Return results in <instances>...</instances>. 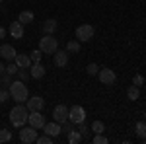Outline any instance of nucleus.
<instances>
[{"label":"nucleus","mask_w":146,"mask_h":144,"mask_svg":"<svg viewBox=\"0 0 146 144\" xmlns=\"http://www.w3.org/2000/svg\"><path fill=\"white\" fill-rule=\"evenodd\" d=\"M29 76L35 78V80L43 78V76H45V66H43L41 62H33V64L29 66Z\"/></svg>","instance_id":"obj_12"},{"label":"nucleus","mask_w":146,"mask_h":144,"mask_svg":"<svg viewBox=\"0 0 146 144\" xmlns=\"http://www.w3.org/2000/svg\"><path fill=\"white\" fill-rule=\"evenodd\" d=\"M56 25H58L56 20H47V22L43 23V31H45L47 35H53L56 31Z\"/></svg>","instance_id":"obj_18"},{"label":"nucleus","mask_w":146,"mask_h":144,"mask_svg":"<svg viewBox=\"0 0 146 144\" xmlns=\"http://www.w3.org/2000/svg\"><path fill=\"white\" fill-rule=\"evenodd\" d=\"M18 74H20V78H22V82H25V80L29 78V72H27L25 68H20V70H18Z\"/></svg>","instance_id":"obj_35"},{"label":"nucleus","mask_w":146,"mask_h":144,"mask_svg":"<svg viewBox=\"0 0 146 144\" xmlns=\"http://www.w3.org/2000/svg\"><path fill=\"white\" fill-rule=\"evenodd\" d=\"M58 49V41H56L55 37H51V35H47L45 37H41V41H39V51L43 53V55H55V51Z\"/></svg>","instance_id":"obj_3"},{"label":"nucleus","mask_w":146,"mask_h":144,"mask_svg":"<svg viewBox=\"0 0 146 144\" xmlns=\"http://www.w3.org/2000/svg\"><path fill=\"white\" fill-rule=\"evenodd\" d=\"M41 56H43V53L41 51H31V62H41Z\"/></svg>","instance_id":"obj_28"},{"label":"nucleus","mask_w":146,"mask_h":144,"mask_svg":"<svg viewBox=\"0 0 146 144\" xmlns=\"http://www.w3.org/2000/svg\"><path fill=\"white\" fill-rule=\"evenodd\" d=\"M94 25H90V23H82V25H78L76 27V37H78L80 43H86V41H90L92 37H94Z\"/></svg>","instance_id":"obj_5"},{"label":"nucleus","mask_w":146,"mask_h":144,"mask_svg":"<svg viewBox=\"0 0 146 144\" xmlns=\"http://www.w3.org/2000/svg\"><path fill=\"white\" fill-rule=\"evenodd\" d=\"M4 35H6V31H4V27H0V39H2Z\"/></svg>","instance_id":"obj_37"},{"label":"nucleus","mask_w":146,"mask_h":144,"mask_svg":"<svg viewBox=\"0 0 146 144\" xmlns=\"http://www.w3.org/2000/svg\"><path fill=\"white\" fill-rule=\"evenodd\" d=\"M66 142L68 144H78V142H82V134H80V131H70L68 133V136H66Z\"/></svg>","instance_id":"obj_17"},{"label":"nucleus","mask_w":146,"mask_h":144,"mask_svg":"<svg viewBox=\"0 0 146 144\" xmlns=\"http://www.w3.org/2000/svg\"><path fill=\"white\" fill-rule=\"evenodd\" d=\"M68 64V53L66 51H55V66L56 68H64Z\"/></svg>","instance_id":"obj_11"},{"label":"nucleus","mask_w":146,"mask_h":144,"mask_svg":"<svg viewBox=\"0 0 146 144\" xmlns=\"http://www.w3.org/2000/svg\"><path fill=\"white\" fill-rule=\"evenodd\" d=\"M0 2H2V0H0Z\"/></svg>","instance_id":"obj_39"},{"label":"nucleus","mask_w":146,"mask_h":144,"mask_svg":"<svg viewBox=\"0 0 146 144\" xmlns=\"http://www.w3.org/2000/svg\"><path fill=\"white\" fill-rule=\"evenodd\" d=\"M0 56L6 58V60H14L16 58V49L12 45H2L0 47Z\"/></svg>","instance_id":"obj_14"},{"label":"nucleus","mask_w":146,"mask_h":144,"mask_svg":"<svg viewBox=\"0 0 146 144\" xmlns=\"http://www.w3.org/2000/svg\"><path fill=\"white\" fill-rule=\"evenodd\" d=\"M20 140L23 144H33L37 140V129H33L31 125L29 127H20Z\"/></svg>","instance_id":"obj_6"},{"label":"nucleus","mask_w":146,"mask_h":144,"mask_svg":"<svg viewBox=\"0 0 146 144\" xmlns=\"http://www.w3.org/2000/svg\"><path fill=\"white\" fill-rule=\"evenodd\" d=\"M68 121H72L74 125L86 123V109L82 105H72L68 107Z\"/></svg>","instance_id":"obj_4"},{"label":"nucleus","mask_w":146,"mask_h":144,"mask_svg":"<svg viewBox=\"0 0 146 144\" xmlns=\"http://www.w3.org/2000/svg\"><path fill=\"white\" fill-rule=\"evenodd\" d=\"M33 12H29V10H23L22 14H20V18H18V22L20 23H23V25H25V23H31L33 22Z\"/></svg>","instance_id":"obj_19"},{"label":"nucleus","mask_w":146,"mask_h":144,"mask_svg":"<svg viewBox=\"0 0 146 144\" xmlns=\"http://www.w3.org/2000/svg\"><path fill=\"white\" fill-rule=\"evenodd\" d=\"M14 60H16V64H18L20 68H29L31 66V58H29L27 55H16Z\"/></svg>","instance_id":"obj_16"},{"label":"nucleus","mask_w":146,"mask_h":144,"mask_svg":"<svg viewBox=\"0 0 146 144\" xmlns=\"http://www.w3.org/2000/svg\"><path fill=\"white\" fill-rule=\"evenodd\" d=\"M133 84H135V86H138V88H140V86H142V84H144V78L140 76V74H135V78H133Z\"/></svg>","instance_id":"obj_34"},{"label":"nucleus","mask_w":146,"mask_h":144,"mask_svg":"<svg viewBox=\"0 0 146 144\" xmlns=\"http://www.w3.org/2000/svg\"><path fill=\"white\" fill-rule=\"evenodd\" d=\"M66 51L68 53H80V41H68Z\"/></svg>","instance_id":"obj_24"},{"label":"nucleus","mask_w":146,"mask_h":144,"mask_svg":"<svg viewBox=\"0 0 146 144\" xmlns=\"http://www.w3.org/2000/svg\"><path fill=\"white\" fill-rule=\"evenodd\" d=\"M27 115H29V109L25 107V105H22V103H18L14 109L10 111V123L14 125V127H23L25 123H27Z\"/></svg>","instance_id":"obj_1"},{"label":"nucleus","mask_w":146,"mask_h":144,"mask_svg":"<svg viewBox=\"0 0 146 144\" xmlns=\"http://www.w3.org/2000/svg\"><path fill=\"white\" fill-rule=\"evenodd\" d=\"M8 90H10V98L16 101V103H23V101H27V98H29L27 86H25L23 82H12Z\"/></svg>","instance_id":"obj_2"},{"label":"nucleus","mask_w":146,"mask_h":144,"mask_svg":"<svg viewBox=\"0 0 146 144\" xmlns=\"http://www.w3.org/2000/svg\"><path fill=\"white\" fill-rule=\"evenodd\" d=\"M53 119H55L58 125H62V123L68 121V107L62 103V105H56L55 109H53Z\"/></svg>","instance_id":"obj_8"},{"label":"nucleus","mask_w":146,"mask_h":144,"mask_svg":"<svg viewBox=\"0 0 146 144\" xmlns=\"http://www.w3.org/2000/svg\"><path fill=\"white\" fill-rule=\"evenodd\" d=\"M29 111H41L43 107H45V101H43V98H39V96H33L31 100L27 98V105H25Z\"/></svg>","instance_id":"obj_10"},{"label":"nucleus","mask_w":146,"mask_h":144,"mask_svg":"<svg viewBox=\"0 0 146 144\" xmlns=\"http://www.w3.org/2000/svg\"><path fill=\"white\" fill-rule=\"evenodd\" d=\"M18 70H20V66H18L16 62H14V64H8V66H6V72H8V74H12V76H14V74L18 72Z\"/></svg>","instance_id":"obj_32"},{"label":"nucleus","mask_w":146,"mask_h":144,"mask_svg":"<svg viewBox=\"0 0 146 144\" xmlns=\"http://www.w3.org/2000/svg\"><path fill=\"white\" fill-rule=\"evenodd\" d=\"M90 133H92L90 129H88L84 123H80V134H82V138H88V136H90Z\"/></svg>","instance_id":"obj_29"},{"label":"nucleus","mask_w":146,"mask_h":144,"mask_svg":"<svg viewBox=\"0 0 146 144\" xmlns=\"http://www.w3.org/2000/svg\"><path fill=\"white\" fill-rule=\"evenodd\" d=\"M127 96H129V100H131V101H136V100H138V98H140V88L133 84L131 88L127 90Z\"/></svg>","instance_id":"obj_20"},{"label":"nucleus","mask_w":146,"mask_h":144,"mask_svg":"<svg viewBox=\"0 0 146 144\" xmlns=\"http://www.w3.org/2000/svg\"><path fill=\"white\" fill-rule=\"evenodd\" d=\"M60 127H62V133H70V131H72V129H74V123L72 121H66V123H62V125H60Z\"/></svg>","instance_id":"obj_30"},{"label":"nucleus","mask_w":146,"mask_h":144,"mask_svg":"<svg viewBox=\"0 0 146 144\" xmlns=\"http://www.w3.org/2000/svg\"><path fill=\"white\" fill-rule=\"evenodd\" d=\"M86 72H88L90 76H96V74L100 72V66H98L96 62H92V64H88V66H86Z\"/></svg>","instance_id":"obj_27"},{"label":"nucleus","mask_w":146,"mask_h":144,"mask_svg":"<svg viewBox=\"0 0 146 144\" xmlns=\"http://www.w3.org/2000/svg\"><path fill=\"white\" fill-rule=\"evenodd\" d=\"M8 98H10V90H0V103L8 101Z\"/></svg>","instance_id":"obj_31"},{"label":"nucleus","mask_w":146,"mask_h":144,"mask_svg":"<svg viewBox=\"0 0 146 144\" xmlns=\"http://www.w3.org/2000/svg\"><path fill=\"white\" fill-rule=\"evenodd\" d=\"M92 142H94V144H107L109 140H107V136H103V133H101V134H94Z\"/></svg>","instance_id":"obj_26"},{"label":"nucleus","mask_w":146,"mask_h":144,"mask_svg":"<svg viewBox=\"0 0 146 144\" xmlns=\"http://www.w3.org/2000/svg\"><path fill=\"white\" fill-rule=\"evenodd\" d=\"M2 82H4V86H8V88H10V84H12V74L4 72V74H2Z\"/></svg>","instance_id":"obj_33"},{"label":"nucleus","mask_w":146,"mask_h":144,"mask_svg":"<svg viewBox=\"0 0 146 144\" xmlns=\"http://www.w3.org/2000/svg\"><path fill=\"white\" fill-rule=\"evenodd\" d=\"M31 115H27V123L33 127V129H43L45 125V117L41 115V111H29Z\"/></svg>","instance_id":"obj_9"},{"label":"nucleus","mask_w":146,"mask_h":144,"mask_svg":"<svg viewBox=\"0 0 146 144\" xmlns=\"http://www.w3.org/2000/svg\"><path fill=\"white\" fill-rule=\"evenodd\" d=\"M136 136L142 140V138H146V121L142 123H136Z\"/></svg>","instance_id":"obj_22"},{"label":"nucleus","mask_w":146,"mask_h":144,"mask_svg":"<svg viewBox=\"0 0 146 144\" xmlns=\"http://www.w3.org/2000/svg\"><path fill=\"white\" fill-rule=\"evenodd\" d=\"M12 140V133L8 129H0V142H10Z\"/></svg>","instance_id":"obj_25"},{"label":"nucleus","mask_w":146,"mask_h":144,"mask_svg":"<svg viewBox=\"0 0 146 144\" xmlns=\"http://www.w3.org/2000/svg\"><path fill=\"white\" fill-rule=\"evenodd\" d=\"M98 76H100V82L105 84V86H113L117 82V74L113 72L111 68H101L100 72H98Z\"/></svg>","instance_id":"obj_7"},{"label":"nucleus","mask_w":146,"mask_h":144,"mask_svg":"<svg viewBox=\"0 0 146 144\" xmlns=\"http://www.w3.org/2000/svg\"><path fill=\"white\" fill-rule=\"evenodd\" d=\"M90 131L94 134H101L103 131H105V125H103L101 121H94V123H92V127H90Z\"/></svg>","instance_id":"obj_21"},{"label":"nucleus","mask_w":146,"mask_h":144,"mask_svg":"<svg viewBox=\"0 0 146 144\" xmlns=\"http://www.w3.org/2000/svg\"><path fill=\"white\" fill-rule=\"evenodd\" d=\"M10 35L14 37V39H22V37H23V23L12 22L10 23Z\"/></svg>","instance_id":"obj_15"},{"label":"nucleus","mask_w":146,"mask_h":144,"mask_svg":"<svg viewBox=\"0 0 146 144\" xmlns=\"http://www.w3.org/2000/svg\"><path fill=\"white\" fill-rule=\"evenodd\" d=\"M43 131H45L47 134H51L53 138H56V136L60 134V131H62V127H60L56 121L55 123H45V125H43Z\"/></svg>","instance_id":"obj_13"},{"label":"nucleus","mask_w":146,"mask_h":144,"mask_svg":"<svg viewBox=\"0 0 146 144\" xmlns=\"http://www.w3.org/2000/svg\"><path fill=\"white\" fill-rule=\"evenodd\" d=\"M4 72H6V66H4V64L0 62V74H4Z\"/></svg>","instance_id":"obj_36"},{"label":"nucleus","mask_w":146,"mask_h":144,"mask_svg":"<svg viewBox=\"0 0 146 144\" xmlns=\"http://www.w3.org/2000/svg\"><path fill=\"white\" fill-rule=\"evenodd\" d=\"M53 140H55V138H53V136H51V134H43V136H37V140H35V142L37 144H53Z\"/></svg>","instance_id":"obj_23"},{"label":"nucleus","mask_w":146,"mask_h":144,"mask_svg":"<svg viewBox=\"0 0 146 144\" xmlns=\"http://www.w3.org/2000/svg\"><path fill=\"white\" fill-rule=\"evenodd\" d=\"M144 119H146V111H144Z\"/></svg>","instance_id":"obj_38"}]
</instances>
